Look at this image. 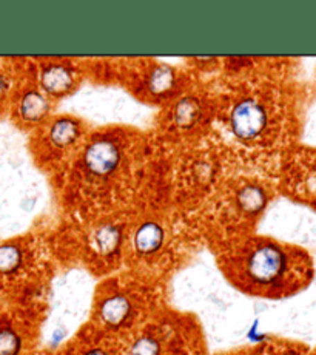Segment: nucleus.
<instances>
[{"instance_id": "obj_1", "label": "nucleus", "mask_w": 316, "mask_h": 355, "mask_svg": "<svg viewBox=\"0 0 316 355\" xmlns=\"http://www.w3.org/2000/svg\"><path fill=\"white\" fill-rule=\"evenodd\" d=\"M161 162L162 147L153 135L132 125L93 127L51 181L68 221L130 215L159 202Z\"/></svg>"}, {"instance_id": "obj_2", "label": "nucleus", "mask_w": 316, "mask_h": 355, "mask_svg": "<svg viewBox=\"0 0 316 355\" xmlns=\"http://www.w3.org/2000/svg\"><path fill=\"white\" fill-rule=\"evenodd\" d=\"M218 268L233 288L265 300L292 297L313 278L304 249L256 234L218 245Z\"/></svg>"}, {"instance_id": "obj_3", "label": "nucleus", "mask_w": 316, "mask_h": 355, "mask_svg": "<svg viewBox=\"0 0 316 355\" xmlns=\"http://www.w3.org/2000/svg\"><path fill=\"white\" fill-rule=\"evenodd\" d=\"M195 234L181 210L162 202L147 204L130 215L123 264L132 274L156 283L181 264Z\"/></svg>"}, {"instance_id": "obj_4", "label": "nucleus", "mask_w": 316, "mask_h": 355, "mask_svg": "<svg viewBox=\"0 0 316 355\" xmlns=\"http://www.w3.org/2000/svg\"><path fill=\"white\" fill-rule=\"evenodd\" d=\"M272 201V189L250 168L235 167L188 220L218 245L252 235Z\"/></svg>"}, {"instance_id": "obj_5", "label": "nucleus", "mask_w": 316, "mask_h": 355, "mask_svg": "<svg viewBox=\"0 0 316 355\" xmlns=\"http://www.w3.org/2000/svg\"><path fill=\"white\" fill-rule=\"evenodd\" d=\"M94 65L99 67V71L88 68V76L114 82L139 102L159 108L179 98L201 80V76L188 67L170 65L150 58L118 59Z\"/></svg>"}, {"instance_id": "obj_6", "label": "nucleus", "mask_w": 316, "mask_h": 355, "mask_svg": "<svg viewBox=\"0 0 316 355\" xmlns=\"http://www.w3.org/2000/svg\"><path fill=\"white\" fill-rule=\"evenodd\" d=\"M155 284L132 272L108 275L94 292L90 323L127 340L155 315Z\"/></svg>"}, {"instance_id": "obj_7", "label": "nucleus", "mask_w": 316, "mask_h": 355, "mask_svg": "<svg viewBox=\"0 0 316 355\" xmlns=\"http://www.w3.org/2000/svg\"><path fill=\"white\" fill-rule=\"evenodd\" d=\"M153 136L164 148L201 144L213 135L218 94L213 82L199 80L179 98L159 108Z\"/></svg>"}, {"instance_id": "obj_8", "label": "nucleus", "mask_w": 316, "mask_h": 355, "mask_svg": "<svg viewBox=\"0 0 316 355\" xmlns=\"http://www.w3.org/2000/svg\"><path fill=\"white\" fill-rule=\"evenodd\" d=\"M130 215L116 214L68 221V244L73 245L80 261L94 275H113L123 264Z\"/></svg>"}, {"instance_id": "obj_9", "label": "nucleus", "mask_w": 316, "mask_h": 355, "mask_svg": "<svg viewBox=\"0 0 316 355\" xmlns=\"http://www.w3.org/2000/svg\"><path fill=\"white\" fill-rule=\"evenodd\" d=\"M91 128L80 116L54 113L30 133V153L36 167L54 180L71 162Z\"/></svg>"}, {"instance_id": "obj_10", "label": "nucleus", "mask_w": 316, "mask_h": 355, "mask_svg": "<svg viewBox=\"0 0 316 355\" xmlns=\"http://www.w3.org/2000/svg\"><path fill=\"white\" fill-rule=\"evenodd\" d=\"M39 87L54 102L73 96L88 78V65L71 58H40L30 64Z\"/></svg>"}, {"instance_id": "obj_11", "label": "nucleus", "mask_w": 316, "mask_h": 355, "mask_svg": "<svg viewBox=\"0 0 316 355\" xmlns=\"http://www.w3.org/2000/svg\"><path fill=\"white\" fill-rule=\"evenodd\" d=\"M56 107L58 102H54L39 87L30 64L26 65L24 78L17 80L15 96L11 101L12 119H15L17 127L31 133L34 128L44 124L48 118H51L56 113Z\"/></svg>"}, {"instance_id": "obj_12", "label": "nucleus", "mask_w": 316, "mask_h": 355, "mask_svg": "<svg viewBox=\"0 0 316 355\" xmlns=\"http://www.w3.org/2000/svg\"><path fill=\"white\" fill-rule=\"evenodd\" d=\"M64 355H125V338L88 323L68 341Z\"/></svg>"}, {"instance_id": "obj_13", "label": "nucleus", "mask_w": 316, "mask_h": 355, "mask_svg": "<svg viewBox=\"0 0 316 355\" xmlns=\"http://www.w3.org/2000/svg\"><path fill=\"white\" fill-rule=\"evenodd\" d=\"M25 338L11 320H0V355H20Z\"/></svg>"}, {"instance_id": "obj_14", "label": "nucleus", "mask_w": 316, "mask_h": 355, "mask_svg": "<svg viewBox=\"0 0 316 355\" xmlns=\"http://www.w3.org/2000/svg\"><path fill=\"white\" fill-rule=\"evenodd\" d=\"M17 80L19 79L15 80V76H12L11 73L0 70V112H2V108H5L8 104L11 105Z\"/></svg>"}, {"instance_id": "obj_15", "label": "nucleus", "mask_w": 316, "mask_h": 355, "mask_svg": "<svg viewBox=\"0 0 316 355\" xmlns=\"http://www.w3.org/2000/svg\"><path fill=\"white\" fill-rule=\"evenodd\" d=\"M281 355H302V354L298 352V351H295V349H288V351H284Z\"/></svg>"}]
</instances>
